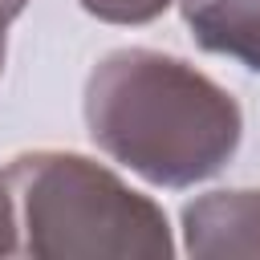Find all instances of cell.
<instances>
[{"label": "cell", "instance_id": "obj_4", "mask_svg": "<svg viewBox=\"0 0 260 260\" xmlns=\"http://www.w3.org/2000/svg\"><path fill=\"white\" fill-rule=\"evenodd\" d=\"M199 49L260 73V0H179Z\"/></svg>", "mask_w": 260, "mask_h": 260}, {"label": "cell", "instance_id": "obj_1", "mask_svg": "<svg viewBox=\"0 0 260 260\" xmlns=\"http://www.w3.org/2000/svg\"><path fill=\"white\" fill-rule=\"evenodd\" d=\"M93 146L154 187H195L219 175L244 138L240 102L203 69L158 49H114L81 98Z\"/></svg>", "mask_w": 260, "mask_h": 260}, {"label": "cell", "instance_id": "obj_6", "mask_svg": "<svg viewBox=\"0 0 260 260\" xmlns=\"http://www.w3.org/2000/svg\"><path fill=\"white\" fill-rule=\"evenodd\" d=\"M12 252H16V203H12L8 179L0 171V256H12Z\"/></svg>", "mask_w": 260, "mask_h": 260}, {"label": "cell", "instance_id": "obj_7", "mask_svg": "<svg viewBox=\"0 0 260 260\" xmlns=\"http://www.w3.org/2000/svg\"><path fill=\"white\" fill-rule=\"evenodd\" d=\"M28 8V0H0V73H4V53H8V24Z\"/></svg>", "mask_w": 260, "mask_h": 260}, {"label": "cell", "instance_id": "obj_3", "mask_svg": "<svg viewBox=\"0 0 260 260\" xmlns=\"http://www.w3.org/2000/svg\"><path fill=\"white\" fill-rule=\"evenodd\" d=\"M183 252L199 260L260 256V187L207 191L183 207Z\"/></svg>", "mask_w": 260, "mask_h": 260}, {"label": "cell", "instance_id": "obj_2", "mask_svg": "<svg viewBox=\"0 0 260 260\" xmlns=\"http://www.w3.org/2000/svg\"><path fill=\"white\" fill-rule=\"evenodd\" d=\"M16 203V252L41 260H167V211L110 167L73 150H32L4 167Z\"/></svg>", "mask_w": 260, "mask_h": 260}, {"label": "cell", "instance_id": "obj_5", "mask_svg": "<svg viewBox=\"0 0 260 260\" xmlns=\"http://www.w3.org/2000/svg\"><path fill=\"white\" fill-rule=\"evenodd\" d=\"M89 16L106 24H150L158 20L175 0H77Z\"/></svg>", "mask_w": 260, "mask_h": 260}]
</instances>
